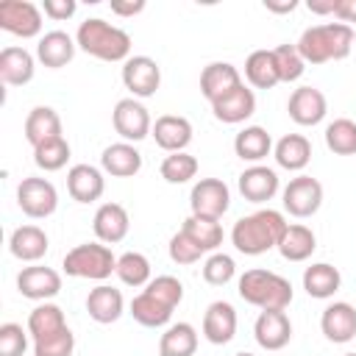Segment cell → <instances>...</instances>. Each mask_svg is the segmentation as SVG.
<instances>
[{"instance_id":"1","label":"cell","mask_w":356,"mask_h":356,"mask_svg":"<svg viewBox=\"0 0 356 356\" xmlns=\"http://www.w3.org/2000/svg\"><path fill=\"white\" fill-rule=\"evenodd\" d=\"M286 220L281 211L275 209H259L248 217H239L231 228V242L239 253L245 256H261L273 248H278L284 231H286Z\"/></svg>"},{"instance_id":"2","label":"cell","mask_w":356,"mask_h":356,"mask_svg":"<svg viewBox=\"0 0 356 356\" xmlns=\"http://www.w3.org/2000/svg\"><path fill=\"white\" fill-rule=\"evenodd\" d=\"M75 42L83 53L100 58V61H128L131 58V36L128 31L100 19V17H92V19H83L78 25V33H75Z\"/></svg>"},{"instance_id":"3","label":"cell","mask_w":356,"mask_h":356,"mask_svg":"<svg viewBox=\"0 0 356 356\" xmlns=\"http://www.w3.org/2000/svg\"><path fill=\"white\" fill-rule=\"evenodd\" d=\"M239 298L250 306H259L261 312H273V309H286L292 303V284L273 273V270H261V267H253V270H245L239 275Z\"/></svg>"},{"instance_id":"4","label":"cell","mask_w":356,"mask_h":356,"mask_svg":"<svg viewBox=\"0 0 356 356\" xmlns=\"http://www.w3.org/2000/svg\"><path fill=\"white\" fill-rule=\"evenodd\" d=\"M64 273L72 278L103 281L111 273H117V256L103 242H83V245H75L72 250H67Z\"/></svg>"},{"instance_id":"5","label":"cell","mask_w":356,"mask_h":356,"mask_svg":"<svg viewBox=\"0 0 356 356\" xmlns=\"http://www.w3.org/2000/svg\"><path fill=\"white\" fill-rule=\"evenodd\" d=\"M17 206L22 209V214L33 217V220H44L56 211L58 206V192L47 178H22L17 186Z\"/></svg>"},{"instance_id":"6","label":"cell","mask_w":356,"mask_h":356,"mask_svg":"<svg viewBox=\"0 0 356 356\" xmlns=\"http://www.w3.org/2000/svg\"><path fill=\"white\" fill-rule=\"evenodd\" d=\"M231 206V192L220 178H200L189 192V209L203 220H222Z\"/></svg>"},{"instance_id":"7","label":"cell","mask_w":356,"mask_h":356,"mask_svg":"<svg viewBox=\"0 0 356 356\" xmlns=\"http://www.w3.org/2000/svg\"><path fill=\"white\" fill-rule=\"evenodd\" d=\"M0 28L19 39H33L42 33V8L31 0H3Z\"/></svg>"},{"instance_id":"8","label":"cell","mask_w":356,"mask_h":356,"mask_svg":"<svg viewBox=\"0 0 356 356\" xmlns=\"http://www.w3.org/2000/svg\"><path fill=\"white\" fill-rule=\"evenodd\" d=\"M281 203L292 217H312L323 206V184L312 175H298L284 186Z\"/></svg>"},{"instance_id":"9","label":"cell","mask_w":356,"mask_h":356,"mask_svg":"<svg viewBox=\"0 0 356 356\" xmlns=\"http://www.w3.org/2000/svg\"><path fill=\"white\" fill-rule=\"evenodd\" d=\"M111 125H114V131H117L125 142H142V139L153 131L150 114H147V108H145L136 97H122V100H117V106H114V111H111Z\"/></svg>"},{"instance_id":"10","label":"cell","mask_w":356,"mask_h":356,"mask_svg":"<svg viewBox=\"0 0 356 356\" xmlns=\"http://www.w3.org/2000/svg\"><path fill=\"white\" fill-rule=\"evenodd\" d=\"M122 83L134 97H153L161 86V67L150 56H131L122 64Z\"/></svg>"},{"instance_id":"11","label":"cell","mask_w":356,"mask_h":356,"mask_svg":"<svg viewBox=\"0 0 356 356\" xmlns=\"http://www.w3.org/2000/svg\"><path fill=\"white\" fill-rule=\"evenodd\" d=\"M17 289L22 298H31V300H50L61 292V275L53 270V267H44V264H31V267H22L19 275H17Z\"/></svg>"},{"instance_id":"12","label":"cell","mask_w":356,"mask_h":356,"mask_svg":"<svg viewBox=\"0 0 356 356\" xmlns=\"http://www.w3.org/2000/svg\"><path fill=\"white\" fill-rule=\"evenodd\" d=\"M286 111H289L292 122H298V125H317V122H323V117L328 111V100L317 86H298L289 95Z\"/></svg>"},{"instance_id":"13","label":"cell","mask_w":356,"mask_h":356,"mask_svg":"<svg viewBox=\"0 0 356 356\" xmlns=\"http://www.w3.org/2000/svg\"><path fill=\"white\" fill-rule=\"evenodd\" d=\"M253 337H256V342L264 350H281V348H286L289 339H292V323H289L286 312H281V309L261 312L256 317Z\"/></svg>"},{"instance_id":"14","label":"cell","mask_w":356,"mask_h":356,"mask_svg":"<svg viewBox=\"0 0 356 356\" xmlns=\"http://www.w3.org/2000/svg\"><path fill=\"white\" fill-rule=\"evenodd\" d=\"M236 86H242V75H239V70H236L234 64H228V61H211V64H206L203 72H200V95H203L209 103L225 97V95L234 92Z\"/></svg>"},{"instance_id":"15","label":"cell","mask_w":356,"mask_h":356,"mask_svg":"<svg viewBox=\"0 0 356 356\" xmlns=\"http://www.w3.org/2000/svg\"><path fill=\"white\" fill-rule=\"evenodd\" d=\"M92 228H95L97 242H103V245H117V242H122V239L128 236L131 217H128V211H125L122 203H103V206L95 211Z\"/></svg>"},{"instance_id":"16","label":"cell","mask_w":356,"mask_h":356,"mask_svg":"<svg viewBox=\"0 0 356 356\" xmlns=\"http://www.w3.org/2000/svg\"><path fill=\"white\" fill-rule=\"evenodd\" d=\"M320 328H323L328 342H337V345L350 342L356 337V309L345 300H337V303L325 306L323 317H320Z\"/></svg>"},{"instance_id":"17","label":"cell","mask_w":356,"mask_h":356,"mask_svg":"<svg viewBox=\"0 0 356 356\" xmlns=\"http://www.w3.org/2000/svg\"><path fill=\"white\" fill-rule=\"evenodd\" d=\"M153 139L161 150L167 153H181L186 150V145L192 142V122L181 114H161L153 122Z\"/></svg>"},{"instance_id":"18","label":"cell","mask_w":356,"mask_h":356,"mask_svg":"<svg viewBox=\"0 0 356 356\" xmlns=\"http://www.w3.org/2000/svg\"><path fill=\"white\" fill-rule=\"evenodd\" d=\"M122 309H125V300H122V292L117 286H108V284H97L95 289H89L86 295V312L95 323L100 325H108V323H117L122 317Z\"/></svg>"},{"instance_id":"19","label":"cell","mask_w":356,"mask_h":356,"mask_svg":"<svg viewBox=\"0 0 356 356\" xmlns=\"http://www.w3.org/2000/svg\"><path fill=\"white\" fill-rule=\"evenodd\" d=\"M236 334V312L228 300H214L209 303L203 314V337L211 345H225Z\"/></svg>"},{"instance_id":"20","label":"cell","mask_w":356,"mask_h":356,"mask_svg":"<svg viewBox=\"0 0 356 356\" xmlns=\"http://www.w3.org/2000/svg\"><path fill=\"white\" fill-rule=\"evenodd\" d=\"M106 189V178L92 164H75L67 172V192L78 203H95Z\"/></svg>"},{"instance_id":"21","label":"cell","mask_w":356,"mask_h":356,"mask_svg":"<svg viewBox=\"0 0 356 356\" xmlns=\"http://www.w3.org/2000/svg\"><path fill=\"white\" fill-rule=\"evenodd\" d=\"M239 192L250 203L273 200L275 192H278V172L270 170V167H264V164H253V167L242 170V175H239Z\"/></svg>"},{"instance_id":"22","label":"cell","mask_w":356,"mask_h":356,"mask_svg":"<svg viewBox=\"0 0 356 356\" xmlns=\"http://www.w3.org/2000/svg\"><path fill=\"white\" fill-rule=\"evenodd\" d=\"M75 47H78V42H75L67 31H47L44 36H39L36 58H39L44 67L58 70V67H67V64L75 58Z\"/></svg>"},{"instance_id":"23","label":"cell","mask_w":356,"mask_h":356,"mask_svg":"<svg viewBox=\"0 0 356 356\" xmlns=\"http://www.w3.org/2000/svg\"><path fill=\"white\" fill-rule=\"evenodd\" d=\"M211 111H214V117H217L220 122H225V125L245 122V120L256 111V95H253V89H248V86L242 83V86H236L234 92H228L225 97L214 100V103H211Z\"/></svg>"},{"instance_id":"24","label":"cell","mask_w":356,"mask_h":356,"mask_svg":"<svg viewBox=\"0 0 356 356\" xmlns=\"http://www.w3.org/2000/svg\"><path fill=\"white\" fill-rule=\"evenodd\" d=\"M36 58L25 47H3L0 50V78L8 86H25L33 81Z\"/></svg>"},{"instance_id":"25","label":"cell","mask_w":356,"mask_h":356,"mask_svg":"<svg viewBox=\"0 0 356 356\" xmlns=\"http://www.w3.org/2000/svg\"><path fill=\"white\" fill-rule=\"evenodd\" d=\"M25 139L31 147H39L44 142L61 139V117L50 106H36L25 117Z\"/></svg>"},{"instance_id":"26","label":"cell","mask_w":356,"mask_h":356,"mask_svg":"<svg viewBox=\"0 0 356 356\" xmlns=\"http://www.w3.org/2000/svg\"><path fill=\"white\" fill-rule=\"evenodd\" d=\"M50 248L47 234L39 225H19L8 236V250L19 261H39Z\"/></svg>"},{"instance_id":"27","label":"cell","mask_w":356,"mask_h":356,"mask_svg":"<svg viewBox=\"0 0 356 356\" xmlns=\"http://www.w3.org/2000/svg\"><path fill=\"white\" fill-rule=\"evenodd\" d=\"M100 167L114 178H131L142 170V153L131 142H114L103 150Z\"/></svg>"},{"instance_id":"28","label":"cell","mask_w":356,"mask_h":356,"mask_svg":"<svg viewBox=\"0 0 356 356\" xmlns=\"http://www.w3.org/2000/svg\"><path fill=\"white\" fill-rule=\"evenodd\" d=\"M273 156H275L278 167H284L289 172H300L312 159V145L303 134H286L275 142Z\"/></svg>"},{"instance_id":"29","label":"cell","mask_w":356,"mask_h":356,"mask_svg":"<svg viewBox=\"0 0 356 356\" xmlns=\"http://www.w3.org/2000/svg\"><path fill=\"white\" fill-rule=\"evenodd\" d=\"M342 286V275L334 264L328 261H317L312 267L303 270V289L309 292V298H317V300H325L331 298L337 289Z\"/></svg>"},{"instance_id":"30","label":"cell","mask_w":356,"mask_h":356,"mask_svg":"<svg viewBox=\"0 0 356 356\" xmlns=\"http://www.w3.org/2000/svg\"><path fill=\"white\" fill-rule=\"evenodd\" d=\"M273 150V139L261 125H248L234 136V153L242 161H253L259 164L261 159H267Z\"/></svg>"},{"instance_id":"31","label":"cell","mask_w":356,"mask_h":356,"mask_svg":"<svg viewBox=\"0 0 356 356\" xmlns=\"http://www.w3.org/2000/svg\"><path fill=\"white\" fill-rule=\"evenodd\" d=\"M245 78L256 89H273L275 83H281V75H278V64H275L273 50H253L245 58Z\"/></svg>"},{"instance_id":"32","label":"cell","mask_w":356,"mask_h":356,"mask_svg":"<svg viewBox=\"0 0 356 356\" xmlns=\"http://www.w3.org/2000/svg\"><path fill=\"white\" fill-rule=\"evenodd\" d=\"M197 331L192 323H172L159 339V356H195Z\"/></svg>"},{"instance_id":"33","label":"cell","mask_w":356,"mask_h":356,"mask_svg":"<svg viewBox=\"0 0 356 356\" xmlns=\"http://www.w3.org/2000/svg\"><path fill=\"white\" fill-rule=\"evenodd\" d=\"M317 248V236L312 228L306 225H286L281 242H278V253L286 261H306Z\"/></svg>"},{"instance_id":"34","label":"cell","mask_w":356,"mask_h":356,"mask_svg":"<svg viewBox=\"0 0 356 356\" xmlns=\"http://www.w3.org/2000/svg\"><path fill=\"white\" fill-rule=\"evenodd\" d=\"M131 317H134L139 325H145V328H161V325L170 323L172 309L164 306L161 300H156L153 295H147V292L142 289V292L131 300Z\"/></svg>"},{"instance_id":"35","label":"cell","mask_w":356,"mask_h":356,"mask_svg":"<svg viewBox=\"0 0 356 356\" xmlns=\"http://www.w3.org/2000/svg\"><path fill=\"white\" fill-rule=\"evenodd\" d=\"M181 231H184L203 253L217 250V248L222 245V225H220V220H203V217L189 214V217L184 220Z\"/></svg>"},{"instance_id":"36","label":"cell","mask_w":356,"mask_h":356,"mask_svg":"<svg viewBox=\"0 0 356 356\" xmlns=\"http://www.w3.org/2000/svg\"><path fill=\"white\" fill-rule=\"evenodd\" d=\"M61 328H67V320H64V312H61V306H56V303H39L31 314H28V334L33 337V339H42V337H47V334H56V331H61Z\"/></svg>"},{"instance_id":"37","label":"cell","mask_w":356,"mask_h":356,"mask_svg":"<svg viewBox=\"0 0 356 356\" xmlns=\"http://www.w3.org/2000/svg\"><path fill=\"white\" fill-rule=\"evenodd\" d=\"M117 278L125 286H147L150 284V261L145 253L128 250L117 259Z\"/></svg>"},{"instance_id":"38","label":"cell","mask_w":356,"mask_h":356,"mask_svg":"<svg viewBox=\"0 0 356 356\" xmlns=\"http://www.w3.org/2000/svg\"><path fill=\"white\" fill-rule=\"evenodd\" d=\"M325 145L337 156H353L356 153V122L348 117H337L325 125Z\"/></svg>"},{"instance_id":"39","label":"cell","mask_w":356,"mask_h":356,"mask_svg":"<svg viewBox=\"0 0 356 356\" xmlns=\"http://www.w3.org/2000/svg\"><path fill=\"white\" fill-rule=\"evenodd\" d=\"M197 167H200L197 159H195L192 153L181 150V153L164 156L159 172H161V178H164L167 184H186V181H192V178L197 175Z\"/></svg>"},{"instance_id":"40","label":"cell","mask_w":356,"mask_h":356,"mask_svg":"<svg viewBox=\"0 0 356 356\" xmlns=\"http://www.w3.org/2000/svg\"><path fill=\"white\" fill-rule=\"evenodd\" d=\"M323 33H325V44H328L331 61H342V58L350 56V50L356 44V33H353L350 25H345V22H325Z\"/></svg>"},{"instance_id":"41","label":"cell","mask_w":356,"mask_h":356,"mask_svg":"<svg viewBox=\"0 0 356 356\" xmlns=\"http://www.w3.org/2000/svg\"><path fill=\"white\" fill-rule=\"evenodd\" d=\"M298 53L303 56V61L306 64H325V61H331V56H328V44H325V33H323V25H312V28H306L303 33H300V39H298Z\"/></svg>"},{"instance_id":"42","label":"cell","mask_w":356,"mask_h":356,"mask_svg":"<svg viewBox=\"0 0 356 356\" xmlns=\"http://www.w3.org/2000/svg\"><path fill=\"white\" fill-rule=\"evenodd\" d=\"M33 161H36V167L44 170V172L61 170V167L70 161V142L61 136V139H53V142H44V145L33 147Z\"/></svg>"},{"instance_id":"43","label":"cell","mask_w":356,"mask_h":356,"mask_svg":"<svg viewBox=\"0 0 356 356\" xmlns=\"http://www.w3.org/2000/svg\"><path fill=\"white\" fill-rule=\"evenodd\" d=\"M72 350H75V334L70 331V325L42 339H33V356H72Z\"/></svg>"},{"instance_id":"44","label":"cell","mask_w":356,"mask_h":356,"mask_svg":"<svg viewBox=\"0 0 356 356\" xmlns=\"http://www.w3.org/2000/svg\"><path fill=\"white\" fill-rule=\"evenodd\" d=\"M273 56H275L278 75H281L284 83H292V81H298L303 75L306 61H303V56L298 53L295 44H278V47H273Z\"/></svg>"},{"instance_id":"45","label":"cell","mask_w":356,"mask_h":356,"mask_svg":"<svg viewBox=\"0 0 356 356\" xmlns=\"http://www.w3.org/2000/svg\"><path fill=\"white\" fill-rule=\"evenodd\" d=\"M236 275V264L228 253H211L206 261H203V281L211 284V286H225L231 278Z\"/></svg>"},{"instance_id":"46","label":"cell","mask_w":356,"mask_h":356,"mask_svg":"<svg viewBox=\"0 0 356 356\" xmlns=\"http://www.w3.org/2000/svg\"><path fill=\"white\" fill-rule=\"evenodd\" d=\"M145 292L153 295L156 300H161L170 309H175L184 300V284L175 275H156V278H150V284L145 286Z\"/></svg>"},{"instance_id":"47","label":"cell","mask_w":356,"mask_h":356,"mask_svg":"<svg viewBox=\"0 0 356 356\" xmlns=\"http://www.w3.org/2000/svg\"><path fill=\"white\" fill-rule=\"evenodd\" d=\"M28 348V334L17 323L0 325V356H22Z\"/></svg>"},{"instance_id":"48","label":"cell","mask_w":356,"mask_h":356,"mask_svg":"<svg viewBox=\"0 0 356 356\" xmlns=\"http://www.w3.org/2000/svg\"><path fill=\"white\" fill-rule=\"evenodd\" d=\"M200 256H203V250H200L184 231L172 234V239H170V259H172L175 264H195Z\"/></svg>"},{"instance_id":"49","label":"cell","mask_w":356,"mask_h":356,"mask_svg":"<svg viewBox=\"0 0 356 356\" xmlns=\"http://www.w3.org/2000/svg\"><path fill=\"white\" fill-rule=\"evenodd\" d=\"M75 0H44L42 3V11L50 17V19H70L75 14Z\"/></svg>"},{"instance_id":"50","label":"cell","mask_w":356,"mask_h":356,"mask_svg":"<svg viewBox=\"0 0 356 356\" xmlns=\"http://www.w3.org/2000/svg\"><path fill=\"white\" fill-rule=\"evenodd\" d=\"M334 17L345 25L356 22V0H337V8H334Z\"/></svg>"},{"instance_id":"51","label":"cell","mask_w":356,"mask_h":356,"mask_svg":"<svg viewBox=\"0 0 356 356\" xmlns=\"http://www.w3.org/2000/svg\"><path fill=\"white\" fill-rule=\"evenodd\" d=\"M111 11H114L117 17H134V14L145 11V0H131V3L114 0V3H111Z\"/></svg>"},{"instance_id":"52","label":"cell","mask_w":356,"mask_h":356,"mask_svg":"<svg viewBox=\"0 0 356 356\" xmlns=\"http://www.w3.org/2000/svg\"><path fill=\"white\" fill-rule=\"evenodd\" d=\"M264 8L273 14H289L298 8V0H264Z\"/></svg>"},{"instance_id":"53","label":"cell","mask_w":356,"mask_h":356,"mask_svg":"<svg viewBox=\"0 0 356 356\" xmlns=\"http://www.w3.org/2000/svg\"><path fill=\"white\" fill-rule=\"evenodd\" d=\"M306 8L312 14H334L337 0H306Z\"/></svg>"},{"instance_id":"54","label":"cell","mask_w":356,"mask_h":356,"mask_svg":"<svg viewBox=\"0 0 356 356\" xmlns=\"http://www.w3.org/2000/svg\"><path fill=\"white\" fill-rule=\"evenodd\" d=\"M234 356H256V353H248V350H242V353H234Z\"/></svg>"},{"instance_id":"55","label":"cell","mask_w":356,"mask_h":356,"mask_svg":"<svg viewBox=\"0 0 356 356\" xmlns=\"http://www.w3.org/2000/svg\"><path fill=\"white\" fill-rule=\"evenodd\" d=\"M342 356H356V353H342Z\"/></svg>"}]
</instances>
